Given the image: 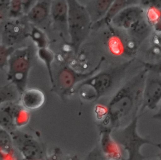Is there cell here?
<instances>
[{
	"label": "cell",
	"instance_id": "cell-28",
	"mask_svg": "<svg viewBox=\"0 0 161 160\" xmlns=\"http://www.w3.org/2000/svg\"><path fill=\"white\" fill-rule=\"evenodd\" d=\"M86 160H106L100 154V152L96 149V151H94L93 152L90 154L89 156Z\"/></svg>",
	"mask_w": 161,
	"mask_h": 160
},
{
	"label": "cell",
	"instance_id": "cell-17",
	"mask_svg": "<svg viewBox=\"0 0 161 160\" xmlns=\"http://www.w3.org/2000/svg\"><path fill=\"white\" fill-rule=\"evenodd\" d=\"M113 0L89 1L84 5L92 23L101 19L106 13Z\"/></svg>",
	"mask_w": 161,
	"mask_h": 160
},
{
	"label": "cell",
	"instance_id": "cell-23",
	"mask_svg": "<svg viewBox=\"0 0 161 160\" xmlns=\"http://www.w3.org/2000/svg\"><path fill=\"white\" fill-rule=\"evenodd\" d=\"M36 55L38 56L39 59H40L44 63L45 66L47 70L51 85L52 86L54 82V77L53 75L52 64L55 58L54 53L52 52V50H50L48 48H46L42 49H37Z\"/></svg>",
	"mask_w": 161,
	"mask_h": 160
},
{
	"label": "cell",
	"instance_id": "cell-8",
	"mask_svg": "<svg viewBox=\"0 0 161 160\" xmlns=\"http://www.w3.org/2000/svg\"><path fill=\"white\" fill-rule=\"evenodd\" d=\"M29 32L30 24L25 17L9 19L1 28V43L14 47V45L28 38Z\"/></svg>",
	"mask_w": 161,
	"mask_h": 160
},
{
	"label": "cell",
	"instance_id": "cell-9",
	"mask_svg": "<svg viewBox=\"0 0 161 160\" xmlns=\"http://www.w3.org/2000/svg\"><path fill=\"white\" fill-rule=\"evenodd\" d=\"M13 144L26 160H40L43 155V146L32 136L15 130L10 132Z\"/></svg>",
	"mask_w": 161,
	"mask_h": 160
},
{
	"label": "cell",
	"instance_id": "cell-4",
	"mask_svg": "<svg viewBox=\"0 0 161 160\" xmlns=\"http://www.w3.org/2000/svg\"><path fill=\"white\" fill-rule=\"evenodd\" d=\"M33 56V48L28 45L15 48L9 57L7 80L16 87L20 95L26 89Z\"/></svg>",
	"mask_w": 161,
	"mask_h": 160
},
{
	"label": "cell",
	"instance_id": "cell-20",
	"mask_svg": "<svg viewBox=\"0 0 161 160\" xmlns=\"http://www.w3.org/2000/svg\"><path fill=\"white\" fill-rule=\"evenodd\" d=\"M12 112L14 122L16 129L25 126L30 118V112L25 109L20 103H12Z\"/></svg>",
	"mask_w": 161,
	"mask_h": 160
},
{
	"label": "cell",
	"instance_id": "cell-13",
	"mask_svg": "<svg viewBox=\"0 0 161 160\" xmlns=\"http://www.w3.org/2000/svg\"><path fill=\"white\" fill-rule=\"evenodd\" d=\"M50 0L36 1L35 4L24 16L26 21L40 29L50 19Z\"/></svg>",
	"mask_w": 161,
	"mask_h": 160
},
{
	"label": "cell",
	"instance_id": "cell-7",
	"mask_svg": "<svg viewBox=\"0 0 161 160\" xmlns=\"http://www.w3.org/2000/svg\"><path fill=\"white\" fill-rule=\"evenodd\" d=\"M108 28L105 41L108 50L116 56L131 57L135 55L139 45L125 30L115 28L111 25Z\"/></svg>",
	"mask_w": 161,
	"mask_h": 160
},
{
	"label": "cell",
	"instance_id": "cell-25",
	"mask_svg": "<svg viewBox=\"0 0 161 160\" xmlns=\"http://www.w3.org/2000/svg\"><path fill=\"white\" fill-rule=\"evenodd\" d=\"M9 19H17L24 17L23 12L21 1L12 0L9 1V4L8 9Z\"/></svg>",
	"mask_w": 161,
	"mask_h": 160
},
{
	"label": "cell",
	"instance_id": "cell-18",
	"mask_svg": "<svg viewBox=\"0 0 161 160\" xmlns=\"http://www.w3.org/2000/svg\"><path fill=\"white\" fill-rule=\"evenodd\" d=\"M126 31L135 41L140 45L141 43L152 34L153 29L148 24L143 16Z\"/></svg>",
	"mask_w": 161,
	"mask_h": 160
},
{
	"label": "cell",
	"instance_id": "cell-29",
	"mask_svg": "<svg viewBox=\"0 0 161 160\" xmlns=\"http://www.w3.org/2000/svg\"><path fill=\"white\" fill-rule=\"evenodd\" d=\"M0 43H1V29H0Z\"/></svg>",
	"mask_w": 161,
	"mask_h": 160
},
{
	"label": "cell",
	"instance_id": "cell-3",
	"mask_svg": "<svg viewBox=\"0 0 161 160\" xmlns=\"http://www.w3.org/2000/svg\"><path fill=\"white\" fill-rule=\"evenodd\" d=\"M68 6L67 28L70 45L75 55L87 38L92 23L84 4L76 0H67Z\"/></svg>",
	"mask_w": 161,
	"mask_h": 160
},
{
	"label": "cell",
	"instance_id": "cell-14",
	"mask_svg": "<svg viewBox=\"0 0 161 160\" xmlns=\"http://www.w3.org/2000/svg\"><path fill=\"white\" fill-rule=\"evenodd\" d=\"M138 4L144 9V18L153 31L160 32L161 1H139Z\"/></svg>",
	"mask_w": 161,
	"mask_h": 160
},
{
	"label": "cell",
	"instance_id": "cell-5",
	"mask_svg": "<svg viewBox=\"0 0 161 160\" xmlns=\"http://www.w3.org/2000/svg\"><path fill=\"white\" fill-rule=\"evenodd\" d=\"M138 116L133 117L123 128L113 132V141L118 146H121L128 152V158L126 160H142L144 157L140 153L141 147L145 144H150L160 147L149 139L141 137L137 132V122Z\"/></svg>",
	"mask_w": 161,
	"mask_h": 160
},
{
	"label": "cell",
	"instance_id": "cell-1",
	"mask_svg": "<svg viewBox=\"0 0 161 160\" xmlns=\"http://www.w3.org/2000/svg\"><path fill=\"white\" fill-rule=\"evenodd\" d=\"M147 70L143 69L128 79L112 96L105 107V120L111 127L131 115L136 116L142 102V95Z\"/></svg>",
	"mask_w": 161,
	"mask_h": 160
},
{
	"label": "cell",
	"instance_id": "cell-15",
	"mask_svg": "<svg viewBox=\"0 0 161 160\" xmlns=\"http://www.w3.org/2000/svg\"><path fill=\"white\" fill-rule=\"evenodd\" d=\"M21 105L28 111L42 107L45 102V95L42 90L36 88H26L20 95Z\"/></svg>",
	"mask_w": 161,
	"mask_h": 160
},
{
	"label": "cell",
	"instance_id": "cell-21",
	"mask_svg": "<svg viewBox=\"0 0 161 160\" xmlns=\"http://www.w3.org/2000/svg\"><path fill=\"white\" fill-rule=\"evenodd\" d=\"M28 37L31 39L35 46L37 47V49L48 48L49 40L43 29L30 24Z\"/></svg>",
	"mask_w": 161,
	"mask_h": 160
},
{
	"label": "cell",
	"instance_id": "cell-22",
	"mask_svg": "<svg viewBox=\"0 0 161 160\" xmlns=\"http://www.w3.org/2000/svg\"><path fill=\"white\" fill-rule=\"evenodd\" d=\"M19 97V93L11 83L0 87V107L6 103L16 102Z\"/></svg>",
	"mask_w": 161,
	"mask_h": 160
},
{
	"label": "cell",
	"instance_id": "cell-26",
	"mask_svg": "<svg viewBox=\"0 0 161 160\" xmlns=\"http://www.w3.org/2000/svg\"><path fill=\"white\" fill-rule=\"evenodd\" d=\"M14 49V47L7 46L0 43V70H4L7 67L9 57Z\"/></svg>",
	"mask_w": 161,
	"mask_h": 160
},
{
	"label": "cell",
	"instance_id": "cell-27",
	"mask_svg": "<svg viewBox=\"0 0 161 160\" xmlns=\"http://www.w3.org/2000/svg\"><path fill=\"white\" fill-rule=\"evenodd\" d=\"M35 3H36V1H33V0L21 1L23 12V14L25 16L29 12V11L33 6V5L35 4Z\"/></svg>",
	"mask_w": 161,
	"mask_h": 160
},
{
	"label": "cell",
	"instance_id": "cell-19",
	"mask_svg": "<svg viewBox=\"0 0 161 160\" xmlns=\"http://www.w3.org/2000/svg\"><path fill=\"white\" fill-rule=\"evenodd\" d=\"M12 103H6L0 107V127L9 133L17 129L13 116Z\"/></svg>",
	"mask_w": 161,
	"mask_h": 160
},
{
	"label": "cell",
	"instance_id": "cell-16",
	"mask_svg": "<svg viewBox=\"0 0 161 160\" xmlns=\"http://www.w3.org/2000/svg\"><path fill=\"white\" fill-rule=\"evenodd\" d=\"M139 1L134 0H116L109 8L104 16L99 21L92 23L91 30L97 31L103 27H108L113 18L123 8L133 4H138Z\"/></svg>",
	"mask_w": 161,
	"mask_h": 160
},
{
	"label": "cell",
	"instance_id": "cell-24",
	"mask_svg": "<svg viewBox=\"0 0 161 160\" xmlns=\"http://www.w3.org/2000/svg\"><path fill=\"white\" fill-rule=\"evenodd\" d=\"M13 144L11 134L0 127V152L8 153L13 149Z\"/></svg>",
	"mask_w": 161,
	"mask_h": 160
},
{
	"label": "cell",
	"instance_id": "cell-12",
	"mask_svg": "<svg viewBox=\"0 0 161 160\" xmlns=\"http://www.w3.org/2000/svg\"><path fill=\"white\" fill-rule=\"evenodd\" d=\"M67 18L68 6L67 0L52 1L50 18L55 29L59 31V32L65 37H69Z\"/></svg>",
	"mask_w": 161,
	"mask_h": 160
},
{
	"label": "cell",
	"instance_id": "cell-10",
	"mask_svg": "<svg viewBox=\"0 0 161 160\" xmlns=\"http://www.w3.org/2000/svg\"><path fill=\"white\" fill-rule=\"evenodd\" d=\"M161 100V72L147 71L140 109L155 110Z\"/></svg>",
	"mask_w": 161,
	"mask_h": 160
},
{
	"label": "cell",
	"instance_id": "cell-11",
	"mask_svg": "<svg viewBox=\"0 0 161 160\" xmlns=\"http://www.w3.org/2000/svg\"><path fill=\"white\" fill-rule=\"evenodd\" d=\"M144 16V9L138 4L128 6L121 9L112 19L110 25L127 31Z\"/></svg>",
	"mask_w": 161,
	"mask_h": 160
},
{
	"label": "cell",
	"instance_id": "cell-2",
	"mask_svg": "<svg viewBox=\"0 0 161 160\" xmlns=\"http://www.w3.org/2000/svg\"><path fill=\"white\" fill-rule=\"evenodd\" d=\"M134 60L135 58H131L115 67L95 73L77 84L73 90L72 95L79 93L83 100L87 101L97 100L114 88Z\"/></svg>",
	"mask_w": 161,
	"mask_h": 160
},
{
	"label": "cell",
	"instance_id": "cell-6",
	"mask_svg": "<svg viewBox=\"0 0 161 160\" xmlns=\"http://www.w3.org/2000/svg\"><path fill=\"white\" fill-rule=\"evenodd\" d=\"M104 60V57H102L97 65L91 71L87 72H79L69 65H64L58 71L55 77L53 78L54 82L51 87V90L62 99H64V97L72 95L73 90L77 84L100 70Z\"/></svg>",
	"mask_w": 161,
	"mask_h": 160
}]
</instances>
